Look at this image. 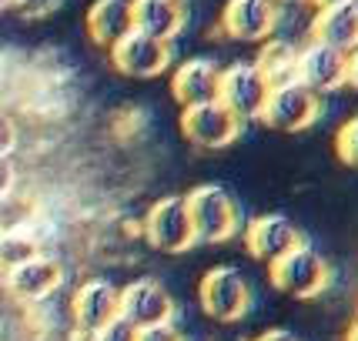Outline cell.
<instances>
[{
    "label": "cell",
    "instance_id": "cell-1",
    "mask_svg": "<svg viewBox=\"0 0 358 341\" xmlns=\"http://www.w3.org/2000/svg\"><path fill=\"white\" fill-rule=\"evenodd\" d=\"M268 278L281 295L312 301L331 284V264L322 258V251H315L308 241H301L298 248L268 264Z\"/></svg>",
    "mask_w": 358,
    "mask_h": 341
},
{
    "label": "cell",
    "instance_id": "cell-2",
    "mask_svg": "<svg viewBox=\"0 0 358 341\" xmlns=\"http://www.w3.org/2000/svg\"><path fill=\"white\" fill-rule=\"evenodd\" d=\"M185 204L187 215H191V224H194L198 245H224L228 238L238 234L241 211H238V201L228 194V187L198 184L194 191L185 194Z\"/></svg>",
    "mask_w": 358,
    "mask_h": 341
},
{
    "label": "cell",
    "instance_id": "cell-3",
    "mask_svg": "<svg viewBox=\"0 0 358 341\" xmlns=\"http://www.w3.org/2000/svg\"><path fill=\"white\" fill-rule=\"evenodd\" d=\"M198 301H201V311L211 321L231 325V321H241L251 311L255 295H251V284L245 281V275L238 268L218 264V268H211L201 278Z\"/></svg>",
    "mask_w": 358,
    "mask_h": 341
},
{
    "label": "cell",
    "instance_id": "cell-4",
    "mask_svg": "<svg viewBox=\"0 0 358 341\" xmlns=\"http://www.w3.org/2000/svg\"><path fill=\"white\" fill-rule=\"evenodd\" d=\"M144 238L161 254H185L194 248L198 238H194V224H191L185 198H161L151 204L144 217Z\"/></svg>",
    "mask_w": 358,
    "mask_h": 341
},
{
    "label": "cell",
    "instance_id": "cell-5",
    "mask_svg": "<svg viewBox=\"0 0 358 341\" xmlns=\"http://www.w3.org/2000/svg\"><path fill=\"white\" fill-rule=\"evenodd\" d=\"M318 117H322V97L308 91L305 84H298V80L271 87L265 110H262V121L268 127L281 131V134H298V131L312 127Z\"/></svg>",
    "mask_w": 358,
    "mask_h": 341
},
{
    "label": "cell",
    "instance_id": "cell-6",
    "mask_svg": "<svg viewBox=\"0 0 358 341\" xmlns=\"http://www.w3.org/2000/svg\"><path fill=\"white\" fill-rule=\"evenodd\" d=\"M268 87L262 71L255 61H238L231 67H221V84H218V101L231 110L234 117L245 121H262V110L268 101Z\"/></svg>",
    "mask_w": 358,
    "mask_h": 341
},
{
    "label": "cell",
    "instance_id": "cell-7",
    "mask_svg": "<svg viewBox=\"0 0 358 341\" xmlns=\"http://www.w3.org/2000/svg\"><path fill=\"white\" fill-rule=\"evenodd\" d=\"M241 121L221 101H204V104H191L181 108V134H185L194 147H208L218 151L238 140L241 134Z\"/></svg>",
    "mask_w": 358,
    "mask_h": 341
},
{
    "label": "cell",
    "instance_id": "cell-8",
    "mask_svg": "<svg viewBox=\"0 0 358 341\" xmlns=\"http://www.w3.org/2000/svg\"><path fill=\"white\" fill-rule=\"evenodd\" d=\"M121 314V291L110 284L108 278H91L84 281L74 298H71V321H74V335L78 338H91L104 325H110Z\"/></svg>",
    "mask_w": 358,
    "mask_h": 341
},
{
    "label": "cell",
    "instance_id": "cell-9",
    "mask_svg": "<svg viewBox=\"0 0 358 341\" xmlns=\"http://www.w3.org/2000/svg\"><path fill=\"white\" fill-rule=\"evenodd\" d=\"M171 44L168 41H157V37H148L141 31H131L127 37H121L117 44L110 47V64L114 71H121L124 78L134 80H148L157 78L171 67Z\"/></svg>",
    "mask_w": 358,
    "mask_h": 341
},
{
    "label": "cell",
    "instance_id": "cell-10",
    "mask_svg": "<svg viewBox=\"0 0 358 341\" xmlns=\"http://www.w3.org/2000/svg\"><path fill=\"white\" fill-rule=\"evenodd\" d=\"M295 80L315 91L318 97L342 91L345 80H348V54L328 44H318V41H308L305 47H298Z\"/></svg>",
    "mask_w": 358,
    "mask_h": 341
},
{
    "label": "cell",
    "instance_id": "cell-11",
    "mask_svg": "<svg viewBox=\"0 0 358 341\" xmlns=\"http://www.w3.org/2000/svg\"><path fill=\"white\" fill-rule=\"evenodd\" d=\"M3 288L7 295L20 301V305H41L61 288L64 281V264L50 254H37L31 261L17 264L10 271H3Z\"/></svg>",
    "mask_w": 358,
    "mask_h": 341
},
{
    "label": "cell",
    "instance_id": "cell-12",
    "mask_svg": "<svg viewBox=\"0 0 358 341\" xmlns=\"http://www.w3.org/2000/svg\"><path fill=\"white\" fill-rule=\"evenodd\" d=\"M278 0H228L221 10V31L234 41L262 44L278 31Z\"/></svg>",
    "mask_w": 358,
    "mask_h": 341
},
{
    "label": "cell",
    "instance_id": "cell-13",
    "mask_svg": "<svg viewBox=\"0 0 358 341\" xmlns=\"http://www.w3.org/2000/svg\"><path fill=\"white\" fill-rule=\"evenodd\" d=\"M174 311H178L174 295L155 278H138L127 288H121V318L134 328L174 321Z\"/></svg>",
    "mask_w": 358,
    "mask_h": 341
},
{
    "label": "cell",
    "instance_id": "cell-14",
    "mask_svg": "<svg viewBox=\"0 0 358 341\" xmlns=\"http://www.w3.org/2000/svg\"><path fill=\"white\" fill-rule=\"evenodd\" d=\"M301 241H305V234L298 231V224H292L285 215H262V217H251L245 224V248L258 261L271 264L275 258L298 248Z\"/></svg>",
    "mask_w": 358,
    "mask_h": 341
},
{
    "label": "cell",
    "instance_id": "cell-15",
    "mask_svg": "<svg viewBox=\"0 0 358 341\" xmlns=\"http://www.w3.org/2000/svg\"><path fill=\"white\" fill-rule=\"evenodd\" d=\"M221 67L211 57H191L185 61L171 78V94L181 108L204 104V101H218Z\"/></svg>",
    "mask_w": 358,
    "mask_h": 341
},
{
    "label": "cell",
    "instance_id": "cell-16",
    "mask_svg": "<svg viewBox=\"0 0 358 341\" xmlns=\"http://www.w3.org/2000/svg\"><path fill=\"white\" fill-rule=\"evenodd\" d=\"M312 41L352 54L358 47V0L318 7L312 17Z\"/></svg>",
    "mask_w": 358,
    "mask_h": 341
},
{
    "label": "cell",
    "instance_id": "cell-17",
    "mask_svg": "<svg viewBox=\"0 0 358 341\" xmlns=\"http://www.w3.org/2000/svg\"><path fill=\"white\" fill-rule=\"evenodd\" d=\"M131 14H134V31L171 44L185 27L187 10L181 0H131Z\"/></svg>",
    "mask_w": 358,
    "mask_h": 341
},
{
    "label": "cell",
    "instance_id": "cell-18",
    "mask_svg": "<svg viewBox=\"0 0 358 341\" xmlns=\"http://www.w3.org/2000/svg\"><path fill=\"white\" fill-rule=\"evenodd\" d=\"M131 31H134L131 0H94L91 7H87V34H91L94 44L110 50Z\"/></svg>",
    "mask_w": 358,
    "mask_h": 341
},
{
    "label": "cell",
    "instance_id": "cell-19",
    "mask_svg": "<svg viewBox=\"0 0 358 341\" xmlns=\"http://www.w3.org/2000/svg\"><path fill=\"white\" fill-rule=\"evenodd\" d=\"M295 64H298V47L281 41V37H268L262 41V50L255 57V67L262 71L268 87H281L295 80Z\"/></svg>",
    "mask_w": 358,
    "mask_h": 341
},
{
    "label": "cell",
    "instance_id": "cell-20",
    "mask_svg": "<svg viewBox=\"0 0 358 341\" xmlns=\"http://www.w3.org/2000/svg\"><path fill=\"white\" fill-rule=\"evenodd\" d=\"M37 254H41V245H37V238H34L31 231H24V228L0 231V268H3V271L31 261Z\"/></svg>",
    "mask_w": 358,
    "mask_h": 341
},
{
    "label": "cell",
    "instance_id": "cell-21",
    "mask_svg": "<svg viewBox=\"0 0 358 341\" xmlns=\"http://www.w3.org/2000/svg\"><path fill=\"white\" fill-rule=\"evenodd\" d=\"M335 154H338L342 164L358 170V114L348 117V121L338 127V134H335Z\"/></svg>",
    "mask_w": 358,
    "mask_h": 341
},
{
    "label": "cell",
    "instance_id": "cell-22",
    "mask_svg": "<svg viewBox=\"0 0 358 341\" xmlns=\"http://www.w3.org/2000/svg\"><path fill=\"white\" fill-rule=\"evenodd\" d=\"M87 341H138V328L131 325V321H124L121 314L110 321V325H104L97 335H91Z\"/></svg>",
    "mask_w": 358,
    "mask_h": 341
},
{
    "label": "cell",
    "instance_id": "cell-23",
    "mask_svg": "<svg viewBox=\"0 0 358 341\" xmlns=\"http://www.w3.org/2000/svg\"><path fill=\"white\" fill-rule=\"evenodd\" d=\"M138 341H185V331L174 321H161V325L138 328Z\"/></svg>",
    "mask_w": 358,
    "mask_h": 341
},
{
    "label": "cell",
    "instance_id": "cell-24",
    "mask_svg": "<svg viewBox=\"0 0 358 341\" xmlns=\"http://www.w3.org/2000/svg\"><path fill=\"white\" fill-rule=\"evenodd\" d=\"M17 138H20V131H17L14 117L7 114V110H0V157H10L17 151Z\"/></svg>",
    "mask_w": 358,
    "mask_h": 341
},
{
    "label": "cell",
    "instance_id": "cell-25",
    "mask_svg": "<svg viewBox=\"0 0 358 341\" xmlns=\"http://www.w3.org/2000/svg\"><path fill=\"white\" fill-rule=\"evenodd\" d=\"M14 184H17L14 157H0V201H3V198H10Z\"/></svg>",
    "mask_w": 358,
    "mask_h": 341
},
{
    "label": "cell",
    "instance_id": "cell-26",
    "mask_svg": "<svg viewBox=\"0 0 358 341\" xmlns=\"http://www.w3.org/2000/svg\"><path fill=\"white\" fill-rule=\"evenodd\" d=\"M255 341H298L292 331H285V328H268V331H262Z\"/></svg>",
    "mask_w": 358,
    "mask_h": 341
},
{
    "label": "cell",
    "instance_id": "cell-27",
    "mask_svg": "<svg viewBox=\"0 0 358 341\" xmlns=\"http://www.w3.org/2000/svg\"><path fill=\"white\" fill-rule=\"evenodd\" d=\"M345 87L358 91V47L348 54V80H345Z\"/></svg>",
    "mask_w": 358,
    "mask_h": 341
},
{
    "label": "cell",
    "instance_id": "cell-28",
    "mask_svg": "<svg viewBox=\"0 0 358 341\" xmlns=\"http://www.w3.org/2000/svg\"><path fill=\"white\" fill-rule=\"evenodd\" d=\"M345 341H358V318L348 325V331H345Z\"/></svg>",
    "mask_w": 358,
    "mask_h": 341
},
{
    "label": "cell",
    "instance_id": "cell-29",
    "mask_svg": "<svg viewBox=\"0 0 358 341\" xmlns=\"http://www.w3.org/2000/svg\"><path fill=\"white\" fill-rule=\"evenodd\" d=\"M315 7H335V3H345V0H312Z\"/></svg>",
    "mask_w": 358,
    "mask_h": 341
},
{
    "label": "cell",
    "instance_id": "cell-30",
    "mask_svg": "<svg viewBox=\"0 0 358 341\" xmlns=\"http://www.w3.org/2000/svg\"><path fill=\"white\" fill-rule=\"evenodd\" d=\"M278 3H301V0H278Z\"/></svg>",
    "mask_w": 358,
    "mask_h": 341
},
{
    "label": "cell",
    "instance_id": "cell-31",
    "mask_svg": "<svg viewBox=\"0 0 358 341\" xmlns=\"http://www.w3.org/2000/svg\"><path fill=\"white\" fill-rule=\"evenodd\" d=\"M0 278H3V268H0Z\"/></svg>",
    "mask_w": 358,
    "mask_h": 341
}]
</instances>
